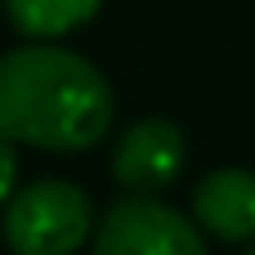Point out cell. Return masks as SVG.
I'll list each match as a JSON object with an SVG mask.
<instances>
[{
	"mask_svg": "<svg viewBox=\"0 0 255 255\" xmlns=\"http://www.w3.org/2000/svg\"><path fill=\"white\" fill-rule=\"evenodd\" d=\"M112 126L108 76L63 45L0 54V134L45 152H85Z\"/></svg>",
	"mask_w": 255,
	"mask_h": 255,
	"instance_id": "obj_1",
	"label": "cell"
},
{
	"mask_svg": "<svg viewBox=\"0 0 255 255\" xmlns=\"http://www.w3.org/2000/svg\"><path fill=\"white\" fill-rule=\"evenodd\" d=\"M94 229L90 197L67 179H36L4 206L0 233L13 255H76Z\"/></svg>",
	"mask_w": 255,
	"mask_h": 255,
	"instance_id": "obj_2",
	"label": "cell"
},
{
	"mask_svg": "<svg viewBox=\"0 0 255 255\" xmlns=\"http://www.w3.org/2000/svg\"><path fill=\"white\" fill-rule=\"evenodd\" d=\"M94 255H206L202 229L157 197H121L108 206Z\"/></svg>",
	"mask_w": 255,
	"mask_h": 255,
	"instance_id": "obj_3",
	"label": "cell"
},
{
	"mask_svg": "<svg viewBox=\"0 0 255 255\" xmlns=\"http://www.w3.org/2000/svg\"><path fill=\"white\" fill-rule=\"evenodd\" d=\"M184 170V134L175 121L166 117H143L134 121L112 157V175L121 188L134 193H157L166 184H175V175Z\"/></svg>",
	"mask_w": 255,
	"mask_h": 255,
	"instance_id": "obj_4",
	"label": "cell"
},
{
	"mask_svg": "<svg viewBox=\"0 0 255 255\" xmlns=\"http://www.w3.org/2000/svg\"><path fill=\"white\" fill-rule=\"evenodd\" d=\"M193 220L215 233L220 242H251L255 238V175L224 166L211 170L193 188Z\"/></svg>",
	"mask_w": 255,
	"mask_h": 255,
	"instance_id": "obj_5",
	"label": "cell"
},
{
	"mask_svg": "<svg viewBox=\"0 0 255 255\" xmlns=\"http://www.w3.org/2000/svg\"><path fill=\"white\" fill-rule=\"evenodd\" d=\"M103 0H4V18L27 40H54L76 27H85Z\"/></svg>",
	"mask_w": 255,
	"mask_h": 255,
	"instance_id": "obj_6",
	"label": "cell"
},
{
	"mask_svg": "<svg viewBox=\"0 0 255 255\" xmlns=\"http://www.w3.org/2000/svg\"><path fill=\"white\" fill-rule=\"evenodd\" d=\"M13 193H18V148L9 134H0V206H9Z\"/></svg>",
	"mask_w": 255,
	"mask_h": 255,
	"instance_id": "obj_7",
	"label": "cell"
},
{
	"mask_svg": "<svg viewBox=\"0 0 255 255\" xmlns=\"http://www.w3.org/2000/svg\"><path fill=\"white\" fill-rule=\"evenodd\" d=\"M247 255H255V247H251V251H247Z\"/></svg>",
	"mask_w": 255,
	"mask_h": 255,
	"instance_id": "obj_8",
	"label": "cell"
}]
</instances>
